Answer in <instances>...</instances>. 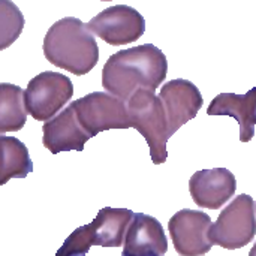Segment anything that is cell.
<instances>
[{
	"label": "cell",
	"instance_id": "ba28073f",
	"mask_svg": "<svg viewBox=\"0 0 256 256\" xmlns=\"http://www.w3.org/2000/svg\"><path fill=\"white\" fill-rule=\"evenodd\" d=\"M87 28L108 45L120 46L138 40L146 32L144 16L132 6L114 4L87 22Z\"/></svg>",
	"mask_w": 256,
	"mask_h": 256
},
{
	"label": "cell",
	"instance_id": "8992f818",
	"mask_svg": "<svg viewBox=\"0 0 256 256\" xmlns=\"http://www.w3.org/2000/svg\"><path fill=\"white\" fill-rule=\"evenodd\" d=\"M72 106L80 124L90 135V138L105 130L130 128L126 100L108 92L90 93L78 100H74Z\"/></svg>",
	"mask_w": 256,
	"mask_h": 256
},
{
	"label": "cell",
	"instance_id": "2e32d148",
	"mask_svg": "<svg viewBox=\"0 0 256 256\" xmlns=\"http://www.w3.org/2000/svg\"><path fill=\"white\" fill-rule=\"evenodd\" d=\"M27 116L22 88L10 82H0V135L21 130Z\"/></svg>",
	"mask_w": 256,
	"mask_h": 256
},
{
	"label": "cell",
	"instance_id": "9c48e42d",
	"mask_svg": "<svg viewBox=\"0 0 256 256\" xmlns=\"http://www.w3.org/2000/svg\"><path fill=\"white\" fill-rule=\"evenodd\" d=\"M212 219L198 210H180L168 222L176 252L183 256L206 255L213 248L208 237Z\"/></svg>",
	"mask_w": 256,
	"mask_h": 256
},
{
	"label": "cell",
	"instance_id": "9a60e30c",
	"mask_svg": "<svg viewBox=\"0 0 256 256\" xmlns=\"http://www.w3.org/2000/svg\"><path fill=\"white\" fill-rule=\"evenodd\" d=\"M33 171L28 148L15 136L0 135V186L12 178H26Z\"/></svg>",
	"mask_w": 256,
	"mask_h": 256
},
{
	"label": "cell",
	"instance_id": "7c38bea8",
	"mask_svg": "<svg viewBox=\"0 0 256 256\" xmlns=\"http://www.w3.org/2000/svg\"><path fill=\"white\" fill-rule=\"evenodd\" d=\"M168 252L162 224L148 214L134 213L123 242V256H160Z\"/></svg>",
	"mask_w": 256,
	"mask_h": 256
},
{
	"label": "cell",
	"instance_id": "ac0fdd59",
	"mask_svg": "<svg viewBox=\"0 0 256 256\" xmlns=\"http://www.w3.org/2000/svg\"><path fill=\"white\" fill-rule=\"evenodd\" d=\"M249 255H250V256H256V244H255V246H254V249H252V250L249 252Z\"/></svg>",
	"mask_w": 256,
	"mask_h": 256
},
{
	"label": "cell",
	"instance_id": "4fadbf2b",
	"mask_svg": "<svg viewBox=\"0 0 256 256\" xmlns=\"http://www.w3.org/2000/svg\"><path fill=\"white\" fill-rule=\"evenodd\" d=\"M42 132L44 147L52 154L72 150L82 152L86 142L90 140V135L80 124L72 104L58 111L56 117L46 120L42 126Z\"/></svg>",
	"mask_w": 256,
	"mask_h": 256
},
{
	"label": "cell",
	"instance_id": "52a82bcc",
	"mask_svg": "<svg viewBox=\"0 0 256 256\" xmlns=\"http://www.w3.org/2000/svg\"><path fill=\"white\" fill-rule=\"evenodd\" d=\"M74 84L69 76L45 70L32 78L24 92L27 112L38 122L52 118L72 99Z\"/></svg>",
	"mask_w": 256,
	"mask_h": 256
},
{
	"label": "cell",
	"instance_id": "277c9868",
	"mask_svg": "<svg viewBox=\"0 0 256 256\" xmlns=\"http://www.w3.org/2000/svg\"><path fill=\"white\" fill-rule=\"evenodd\" d=\"M132 216L134 212L129 208H100L90 224L76 228L64 240L57 256L87 255L92 246L120 248Z\"/></svg>",
	"mask_w": 256,
	"mask_h": 256
},
{
	"label": "cell",
	"instance_id": "6da1fadb",
	"mask_svg": "<svg viewBox=\"0 0 256 256\" xmlns=\"http://www.w3.org/2000/svg\"><path fill=\"white\" fill-rule=\"evenodd\" d=\"M166 56L153 44L120 50L108 57L102 69V87L126 100L136 88L156 90L166 78Z\"/></svg>",
	"mask_w": 256,
	"mask_h": 256
},
{
	"label": "cell",
	"instance_id": "7a4b0ae2",
	"mask_svg": "<svg viewBox=\"0 0 256 256\" xmlns=\"http://www.w3.org/2000/svg\"><path fill=\"white\" fill-rule=\"evenodd\" d=\"M42 50L51 64L76 76L88 74L99 62V46L93 33L75 16L56 21L44 38Z\"/></svg>",
	"mask_w": 256,
	"mask_h": 256
},
{
	"label": "cell",
	"instance_id": "8fae6325",
	"mask_svg": "<svg viewBox=\"0 0 256 256\" xmlns=\"http://www.w3.org/2000/svg\"><path fill=\"white\" fill-rule=\"evenodd\" d=\"M237 180L226 168L202 170L189 180V192L200 208H222L236 194Z\"/></svg>",
	"mask_w": 256,
	"mask_h": 256
},
{
	"label": "cell",
	"instance_id": "e0dca14e",
	"mask_svg": "<svg viewBox=\"0 0 256 256\" xmlns=\"http://www.w3.org/2000/svg\"><path fill=\"white\" fill-rule=\"evenodd\" d=\"M24 15L12 0H0V51L9 48L22 33Z\"/></svg>",
	"mask_w": 256,
	"mask_h": 256
},
{
	"label": "cell",
	"instance_id": "5b68a950",
	"mask_svg": "<svg viewBox=\"0 0 256 256\" xmlns=\"http://www.w3.org/2000/svg\"><path fill=\"white\" fill-rule=\"evenodd\" d=\"M256 236V202L250 195L234 198L212 224L208 237L213 244L228 250L242 249Z\"/></svg>",
	"mask_w": 256,
	"mask_h": 256
},
{
	"label": "cell",
	"instance_id": "d6986e66",
	"mask_svg": "<svg viewBox=\"0 0 256 256\" xmlns=\"http://www.w3.org/2000/svg\"><path fill=\"white\" fill-rule=\"evenodd\" d=\"M100 2H112V0H100Z\"/></svg>",
	"mask_w": 256,
	"mask_h": 256
},
{
	"label": "cell",
	"instance_id": "3957f363",
	"mask_svg": "<svg viewBox=\"0 0 256 256\" xmlns=\"http://www.w3.org/2000/svg\"><path fill=\"white\" fill-rule=\"evenodd\" d=\"M126 108L130 128L136 129L147 141L152 162L162 165L168 159L166 142L171 138L164 104L150 88H136L128 99Z\"/></svg>",
	"mask_w": 256,
	"mask_h": 256
},
{
	"label": "cell",
	"instance_id": "30bf717a",
	"mask_svg": "<svg viewBox=\"0 0 256 256\" xmlns=\"http://www.w3.org/2000/svg\"><path fill=\"white\" fill-rule=\"evenodd\" d=\"M159 98L164 104L168 132L172 136L183 124L194 120L204 105L200 88L189 80L177 78L162 86Z\"/></svg>",
	"mask_w": 256,
	"mask_h": 256
},
{
	"label": "cell",
	"instance_id": "5bb4252c",
	"mask_svg": "<svg viewBox=\"0 0 256 256\" xmlns=\"http://www.w3.org/2000/svg\"><path fill=\"white\" fill-rule=\"evenodd\" d=\"M208 116L234 117L240 124V141L249 142L255 136L256 126V87L244 94L220 93L207 108Z\"/></svg>",
	"mask_w": 256,
	"mask_h": 256
}]
</instances>
